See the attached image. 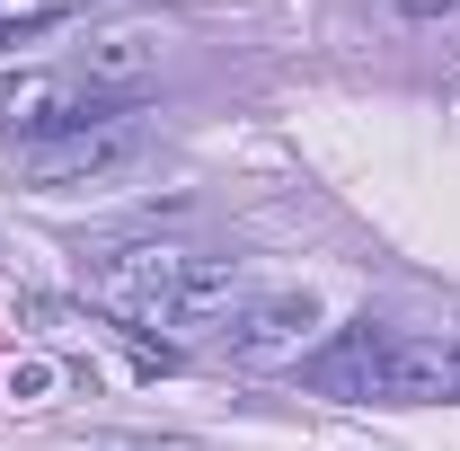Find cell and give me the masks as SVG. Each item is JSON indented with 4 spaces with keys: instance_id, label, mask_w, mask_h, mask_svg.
<instances>
[{
    "instance_id": "obj_8",
    "label": "cell",
    "mask_w": 460,
    "mask_h": 451,
    "mask_svg": "<svg viewBox=\"0 0 460 451\" xmlns=\"http://www.w3.org/2000/svg\"><path fill=\"white\" fill-rule=\"evenodd\" d=\"M54 363H45V354H27V363H9V372H0V390L18 398V407H45V398H54Z\"/></svg>"
},
{
    "instance_id": "obj_7",
    "label": "cell",
    "mask_w": 460,
    "mask_h": 451,
    "mask_svg": "<svg viewBox=\"0 0 460 451\" xmlns=\"http://www.w3.org/2000/svg\"><path fill=\"white\" fill-rule=\"evenodd\" d=\"M310 328H319V301H310V292H257L248 319L222 337V354L230 363H266V354H292Z\"/></svg>"
},
{
    "instance_id": "obj_9",
    "label": "cell",
    "mask_w": 460,
    "mask_h": 451,
    "mask_svg": "<svg viewBox=\"0 0 460 451\" xmlns=\"http://www.w3.org/2000/svg\"><path fill=\"white\" fill-rule=\"evenodd\" d=\"M80 451H186V443H142V434H89Z\"/></svg>"
},
{
    "instance_id": "obj_2",
    "label": "cell",
    "mask_w": 460,
    "mask_h": 451,
    "mask_svg": "<svg viewBox=\"0 0 460 451\" xmlns=\"http://www.w3.org/2000/svg\"><path fill=\"white\" fill-rule=\"evenodd\" d=\"M151 160V124L124 107V115H98L80 133H54V142H27L18 151V177L36 195H71V186H107V177H133Z\"/></svg>"
},
{
    "instance_id": "obj_10",
    "label": "cell",
    "mask_w": 460,
    "mask_h": 451,
    "mask_svg": "<svg viewBox=\"0 0 460 451\" xmlns=\"http://www.w3.org/2000/svg\"><path fill=\"white\" fill-rule=\"evenodd\" d=\"M407 18H443V9H460V0H399Z\"/></svg>"
},
{
    "instance_id": "obj_1",
    "label": "cell",
    "mask_w": 460,
    "mask_h": 451,
    "mask_svg": "<svg viewBox=\"0 0 460 451\" xmlns=\"http://www.w3.org/2000/svg\"><path fill=\"white\" fill-rule=\"evenodd\" d=\"M80 275H89V301H98L107 319H124L133 337H151V328L169 319L177 283L195 275V257L169 248V239H107V248L80 257Z\"/></svg>"
},
{
    "instance_id": "obj_3",
    "label": "cell",
    "mask_w": 460,
    "mask_h": 451,
    "mask_svg": "<svg viewBox=\"0 0 460 451\" xmlns=\"http://www.w3.org/2000/svg\"><path fill=\"white\" fill-rule=\"evenodd\" d=\"M372 407H460V337H372Z\"/></svg>"
},
{
    "instance_id": "obj_5",
    "label": "cell",
    "mask_w": 460,
    "mask_h": 451,
    "mask_svg": "<svg viewBox=\"0 0 460 451\" xmlns=\"http://www.w3.org/2000/svg\"><path fill=\"white\" fill-rule=\"evenodd\" d=\"M160 54H169V36H160V27H142V18H133V27H98V36L80 45V62H71V80L124 107L142 80H160Z\"/></svg>"
},
{
    "instance_id": "obj_6",
    "label": "cell",
    "mask_w": 460,
    "mask_h": 451,
    "mask_svg": "<svg viewBox=\"0 0 460 451\" xmlns=\"http://www.w3.org/2000/svg\"><path fill=\"white\" fill-rule=\"evenodd\" d=\"M248 301H257V283L239 275V266L195 257V275L177 283V301H169V319H160V328H177V337H213V345H222L230 328L248 319Z\"/></svg>"
},
{
    "instance_id": "obj_4",
    "label": "cell",
    "mask_w": 460,
    "mask_h": 451,
    "mask_svg": "<svg viewBox=\"0 0 460 451\" xmlns=\"http://www.w3.org/2000/svg\"><path fill=\"white\" fill-rule=\"evenodd\" d=\"M98 115H124V107L98 98V89H80L71 71H18V80H0V133L54 142V133H80V124H98Z\"/></svg>"
}]
</instances>
